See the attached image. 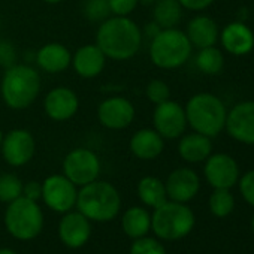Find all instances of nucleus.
Instances as JSON below:
<instances>
[{
    "label": "nucleus",
    "instance_id": "39",
    "mask_svg": "<svg viewBox=\"0 0 254 254\" xmlns=\"http://www.w3.org/2000/svg\"><path fill=\"white\" fill-rule=\"evenodd\" d=\"M0 254H17V253L11 248H0Z\"/></svg>",
    "mask_w": 254,
    "mask_h": 254
},
{
    "label": "nucleus",
    "instance_id": "15",
    "mask_svg": "<svg viewBox=\"0 0 254 254\" xmlns=\"http://www.w3.org/2000/svg\"><path fill=\"white\" fill-rule=\"evenodd\" d=\"M166 194L169 200L187 203L196 197L200 189V180L197 174L190 168H178L172 171L165 183Z\"/></svg>",
    "mask_w": 254,
    "mask_h": 254
},
{
    "label": "nucleus",
    "instance_id": "14",
    "mask_svg": "<svg viewBox=\"0 0 254 254\" xmlns=\"http://www.w3.org/2000/svg\"><path fill=\"white\" fill-rule=\"evenodd\" d=\"M97 117L102 126L111 130L126 129L135 118V106L124 97L105 99L97 108Z\"/></svg>",
    "mask_w": 254,
    "mask_h": 254
},
{
    "label": "nucleus",
    "instance_id": "16",
    "mask_svg": "<svg viewBox=\"0 0 254 254\" xmlns=\"http://www.w3.org/2000/svg\"><path fill=\"white\" fill-rule=\"evenodd\" d=\"M91 235L90 220L79 211L66 212L59 223V238L69 248H81Z\"/></svg>",
    "mask_w": 254,
    "mask_h": 254
},
{
    "label": "nucleus",
    "instance_id": "38",
    "mask_svg": "<svg viewBox=\"0 0 254 254\" xmlns=\"http://www.w3.org/2000/svg\"><path fill=\"white\" fill-rule=\"evenodd\" d=\"M160 30H162V29H160L156 23H150V24L147 26V29H145V35H147V36H150V38L153 39V38H154Z\"/></svg>",
    "mask_w": 254,
    "mask_h": 254
},
{
    "label": "nucleus",
    "instance_id": "43",
    "mask_svg": "<svg viewBox=\"0 0 254 254\" xmlns=\"http://www.w3.org/2000/svg\"><path fill=\"white\" fill-rule=\"evenodd\" d=\"M251 227H253V232H254V215H253V220H251Z\"/></svg>",
    "mask_w": 254,
    "mask_h": 254
},
{
    "label": "nucleus",
    "instance_id": "40",
    "mask_svg": "<svg viewBox=\"0 0 254 254\" xmlns=\"http://www.w3.org/2000/svg\"><path fill=\"white\" fill-rule=\"evenodd\" d=\"M44 2H47V3H51V5H54V3H60L62 0H44Z\"/></svg>",
    "mask_w": 254,
    "mask_h": 254
},
{
    "label": "nucleus",
    "instance_id": "5",
    "mask_svg": "<svg viewBox=\"0 0 254 254\" xmlns=\"http://www.w3.org/2000/svg\"><path fill=\"white\" fill-rule=\"evenodd\" d=\"M191 50L193 45L184 32L177 27L162 29L151 39L150 57L160 69H177L190 59Z\"/></svg>",
    "mask_w": 254,
    "mask_h": 254
},
{
    "label": "nucleus",
    "instance_id": "18",
    "mask_svg": "<svg viewBox=\"0 0 254 254\" xmlns=\"http://www.w3.org/2000/svg\"><path fill=\"white\" fill-rule=\"evenodd\" d=\"M79 102L73 90L66 87H57L51 90L44 100V109L47 115L56 121H64L72 118L78 111Z\"/></svg>",
    "mask_w": 254,
    "mask_h": 254
},
{
    "label": "nucleus",
    "instance_id": "20",
    "mask_svg": "<svg viewBox=\"0 0 254 254\" xmlns=\"http://www.w3.org/2000/svg\"><path fill=\"white\" fill-rule=\"evenodd\" d=\"M106 56L97 45H84L73 56V69L82 78H94L105 67Z\"/></svg>",
    "mask_w": 254,
    "mask_h": 254
},
{
    "label": "nucleus",
    "instance_id": "6",
    "mask_svg": "<svg viewBox=\"0 0 254 254\" xmlns=\"http://www.w3.org/2000/svg\"><path fill=\"white\" fill-rule=\"evenodd\" d=\"M194 227V214L186 205L166 200L154 209L151 215V229L157 238L165 241H177L187 236Z\"/></svg>",
    "mask_w": 254,
    "mask_h": 254
},
{
    "label": "nucleus",
    "instance_id": "21",
    "mask_svg": "<svg viewBox=\"0 0 254 254\" xmlns=\"http://www.w3.org/2000/svg\"><path fill=\"white\" fill-rule=\"evenodd\" d=\"M163 138L154 129H141L130 139V150L141 160L157 159L163 153Z\"/></svg>",
    "mask_w": 254,
    "mask_h": 254
},
{
    "label": "nucleus",
    "instance_id": "22",
    "mask_svg": "<svg viewBox=\"0 0 254 254\" xmlns=\"http://www.w3.org/2000/svg\"><path fill=\"white\" fill-rule=\"evenodd\" d=\"M178 153L183 160L189 163H200L205 162L212 154V142L211 138L202 133H189L183 135L178 144Z\"/></svg>",
    "mask_w": 254,
    "mask_h": 254
},
{
    "label": "nucleus",
    "instance_id": "1",
    "mask_svg": "<svg viewBox=\"0 0 254 254\" xmlns=\"http://www.w3.org/2000/svg\"><path fill=\"white\" fill-rule=\"evenodd\" d=\"M96 45L112 60H129L142 45V32L127 17H109L97 30Z\"/></svg>",
    "mask_w": 254,
    "mask_h": 254
},
{
    "label": "nucleus",
    "instance_id": "7",
    "mask_svg": "<svg viewBox=\"0 0 254 254\" xmlns=\"http://www.w3.org/2000/svg\"><path fill=\"white\" fill-rule=\"evenodd\" d=\"M5 226L11 236L18 241H32L38 238L44 227V214L38 202L24 196L8 203L5 212Z\"/></svg>",
    "mask_w": 254,
    "mask_h": 254
},
{
    "label": "nucleus",
    "instance_id": "35",
    "mask_svg": "<svg viewBox=\"0 0 254 254\" xmlns=\"http://www.w3.org/2000/svg\"><path fill=\"white\" fill-rule=\"evenodd\" d=\"M23 196L38 202L39 199H42V184L38 181H29L26 186H23Z\"/></svg>",
    "mask_w": 254,
    "mask_h": 254
},
{
    "label": "nucleus",
    "instance_id": "26",
    "mask_svg": "<svg viewBox=\"0 0 254 254\" xmlns=\"http://www.w3.org/2000/svg\"><path fill=\"white\" fill-rule=\"evenodd\" d=\"M183 9L178 0H157L154 6V23L160 29H174L183 20Z\"/></svg>",
    "mask_w": 254,
    "mask_h": 254
},
{
    "label": "nucleus",
    "instance_id": "41",
    "mask_svg": "<svg viewBox=\"0 0 254 254\" xmlns=\"http://www.w3.org/2000/svg\"><path fill=\"white\" fill-rule=\"evenodd\" d=\"M139 2H142V3H145V5H150V3H154L156 0H139Z\"/></svg>",
    "mask_w": 254,
    "mask_h": 254
},
{
    "label": "nucleus",
    "instance_id": "19",
    "mask_svg": "<svg viewBox=\"0 0 254 254\" xmlns=\"http://www.w3.org/2000/svg\"><path fill=\"white\" fill-rule=\"evenodd\" d=\"M190 44L196 48H206L214 47L220 38V30L217 23L206 15H197L190 20L186 32Z\"/></svg>",
    "mask_w": 254,
    "mask_h": 254
},
{
    "label": "nucleus",
    "instance_id": "27",
    "mask_svg": "<svg viewBox=\"0 0 254 254\" xmlns=\"http://www.w3.org/2000/svg\"><path fill=\"white\" fill-rule=\"evenodd\" d=\"M196 66L205 75H218L224 67V56L215 45L200 48L196 56Z\"/></svg>",
    "mask_w": 254,
    "mask_h": 254
},
{
    "label": "nucleus",
    "instance_id": "37",
    "mask_svg": "<svg viewBox=\"0 0 254 254\" xmlns=\"http://www.w3.org/2000/svg\"><path fill=\"white\" fill-rule=\"evenodd\" d=\"M14 60H15L14 48L6 42H0V64H6L11 67Z\"/></svg>",
    "mask_w": 254,
    "mask_h": 254
},
{
    "label": "nucleus",
    "instance_id": "32",
    "mask_svg": "<svg viewBox=\"0 0 254 254\" xmlns=\"http://www.w3.org/2000/svg\"><path fill=\"white\" fill-rule=\"evenodd\" d=\"M147 97H148L153 103H156V105L169 100V97H171L169 85H168L165 81L153 79V81L147 85Z\"/></svg>",
    "mask_w": 254,
    "mask_h": 254
},
{
    "label": "nucleus",
    "instance_id": "13",
    "mask_svg": "<svg viewBox=\"0 0 254 254\" xmlns=\"http://www.w3.org/2000/svg\"><path fill=\"white\" fill-rule=\"evenodd\" d=\"M2 154L11 166H24L35 156L36 144L30 132L24 129H14L2 141Z\"/></svg>",
    "mask_w": 254,
    "mask_h": 254
},
{
    "label": "nucleus",
    "instance_id": "42",
    "mask_svg": "<svg viewBox=\"0 0 254 254\" xmlns=\"http://www.w3.org/2000/svg\"><path fill=\"white\" fill-rule=\"evenodd\" d=\"M2 141H3V133H2V130H0V145H2Z\"/></svg>",
    "mask_w": 254,
    "mask_h": 254
},
{
    "label": "nucleus",
    "instance_id": "3",
    "mask_svg": "<svg viewBox=\"0 0 254 254\" xmlns=\"http://www.w3.org/2000/svg\"><path fill=\"white\" fill-rule=\"evenodd\" d=\"M75 206L90 221L105 223L118 215L121 197L112 184L96 180L81 187Z\"/></svg>",
    "mask_w": 254,
    "mask_h": 254
},
{
    "label": "nucleus",
    "instance_id": "36",
    "mask_svg": "<svg viewBox=\"0 0 254 254\" xmlns=\"http://www.w3.org/2000/svg\"><path fill=\"white\" fill-rule=\"evenodd\" d=\"M180 5L189 11H203L209 8L215 0H178Z\"/></svg>",
    "mask_w": 254,
    "mask_h": 254
},
{
    "label": "nucleus",
    "instance_id": "24",
    "mask_svg": "<svg viewBox=\"0 0 254 254\" xmlns=\"http://www.w3.org/2000/svg\"><path fill=\"white\" fill-rule=\"evenodd\" d=\"M121 226L124 233L129 238H142L151 229V215L142 206H132L123 214Z\"/></svg>",
    "mask_w": 254,
    "mask_h": 254
},
{
    "label": "nucleus",
    "instance_id": "25",
    "mask_svg": "<svg viewBox=\"0 0 254 254\" xmlns=\"http://www.w3.org/2000/svg\"><path fill=\"white\" fill-rule=\"evenodd\" d=\"M138 196L141 202L150 208H159L168 200L165 183L156 177H144L138 184Z\"/></svg>",
    "mask_w": 254,
    "mask_h": 254
},
{
    "label": "nucleus",
    "instance_id": "29",
    "mask_svg": "<svg viewBox=\"0 0 254 254\" xmlns=\"http://www.w3.org/2000/svg\"><path fill=\"white\" fill-rule=\"evenodd\" d=\"M23 186L21 180L14 174L0 175V202L11 203L23 196Z\"/></svg>",
    "mask_w": 254,
    "mask_h": 254
},
{
    "label": "nucleus",
    "instance_id": "4",
    "mask_svg": "<svg viewBox=\"0 0 254 254\" xmlns=\"http://www.w3.org/2000/svg\"><path fill=\"white\" fill-rule=\"evenodd\" d=\"M2 97L12 109L30 106L39 94L41 76L36 69L27 64H12L2 79Z\"/></svg>",
    "mask_w": 254,
    "mask_h": 254
},
{
    "label": "nucleus",
    "instance_id": "34",
    "mask_svg": "<svg viewBox=\"0 0 254 254\" xmlns=\"http://www.w3.org/2000/svg\"><path fill=\"white\" fill-rule=\"evenodd\" d=\"M111 12L118 17H127L139 3V0H108Z\"/></svg>",
    "mask_w": 254,
    "mask_h": 254
},
{
    "label": "nucleus",
    "instance_id": "9",
    "mask_svg": "<svg viewBox=\"0 0 254 254\" xmlns=\"http://www.w3.org/2000/svg\"><path fill=\"white\" fill-rule=\"evenodd\" d=\"M154 130L163 139H177L181 138L187 127L186 109L174 100H166L159 103L153 114Z\"/></svg>",
    "mask_w": 254,
    "mask_h": 254
},
{
    "label": "nucleus",
    "instance_id": "30",
    "mask_svg": "<svg viewBox=\"0 0 254 254\" xmlns=\"http://www.w3.org/2000/svg\"><path fill=\"white\" fill-rule=\"evenodd\" d=\"M130 254H166L165 247L154 238H148L147 235L138 239H133L130 245Z\"/></svg>",
    "mask_w": 254,
    "mask_h": 254
},
{
    "label": "nucleus",
    "instance_id": "33",
    "mask_svg": "<svg viewBox=\"0 0 254 254\" xmlns=\"http://www.w3.org/2000/svg\"><path fill=\"white\" fill-rule=\"evenodd\" d=\"M239 191L247 203L254 206V169L244 174L239 180Z\"/></svg>",
    "mask_w": 254,
    "mask_h": 254
},
{
    "label": "nucleus",
    "instance_id": "23",
    "mask_svg": "<svg viewBox=\"0 0 254 254\" xmlns=\"http://www.w3.org/2000/svg\"><path fill=\"white\" fill-rule=\"evenodd\" d=\"M36 62L42 70L59 73L69 67L72 63V54L62 44H47L38 51Z\"/></svg>",
    "mask_w": 254,
    "mask_h": 254
},
{
    "label": "nucleus",
    "instance_id": "28",
    "mask_svg": "<svg viewBox=\"0 0 254 254\" xmlns=\"http://www.w3.org/2000/svg\"><path fill=\"white\" fill-rule=\"evenodd\" d=\"M235 208V199L229 189H214L212 194L209 196V209L211 212L218 217L224 218L232 214Z\"/></svg>",
    "mask_w": 254,
    "mask_h": 254
},
{
    "label": "nucleus",
    "instance_id": "2",
    "mask_svg": "<svg viewBox=\"0 0 254 254\" xmlns=\"http://www.w3.org/2000/svg\"><path fill=\"white\" fill-rule=\"evenodd\" d=\"M187 124L197 133L215 138L224 130L227 108L220 97L212 93H197L186 105Z\"/></svg>",
    "mask_w": 254,
    "mask_h": 254
},
{
    "label": "nucleus",
    "instance_id": "12",
    "mask_svg": "<svg viewBox=\"0 0 254 254\" xmlns=\"http://www.w3.org/2000/svg\"><path fill=\"white\" fill-rule=\"evenodd\" d=\"M203 174L211 187L230 190L239 180V166L232 156L217 153L205 160Z\"/></svg>",
    "mask_w": 254,
    "mask_h": 254
},
{
    "label": "nucleus",
    "instance_id": "11",
    "mask_svg": "<svg viewBox=\"0 0 254 254\" xmlns=\"http://www.w3.org/2000/svg\"><path fill=\"white\" fill-rule=\"evenodd\" d=\"M224 130L236 142L254 145V100H244L227 111Z\"/></svg>",
    "mask_w": 254,
    "mask_h": 254
},
{
    "label": "nucleus",
    "instance_id": "8",
    "mask_svg": "<svg viewBox=\"0 0 254 254\" xmlns=\"http://www.w3.org/2000/svg\"><path fill=\"white\" fill-rule=\"evenodd\" d=\"M63 175L75 186H85L97 180L100 174V162L94 151L87 148L72 150L63 162Z\"/></svg>",
    "mask_w": 254,
    "mask_h": 254
},
{
    "label": "nucleus",
    "instance_id": "10",
    "mask_svg": "<svg viewBox=\"0 0 254 254\" xmlns=\"http://www.w3.org/2000/svg\"><path fill=\"white\" fill-rule=\"evenodd\" d=\"M76 186L64 175H51L42 184V199L45 205L59 212L66 214L76 205Z\"/></svg>",
    "mask_w": 254,
    "mask_h": 254
},
{
    "label": "nucleus",
    "instance_id": "17",
    "mask_svg": "<svg viewBox=\"0 0 254 254\" xmlns=\"http://www.w3.org/2000/svg\"><path fill=\"white\" fill-rule=\"evenodd\" d=\"M220 42L223 50L232 56L242 57L254 48V33L244 21H232L220 32Z\"/></svg>",
    "mask_w": 254,
    "mask_h": 254
},
{
    "label": "nucleus",
    "instance_id": "31",
    "mask_svg": "<svg viewBox=\"0 0 254 254\" xmlns=\"http://www.w3.org/2000/svg\"><path fill=\"white\" fill-rule=\"evenodd\" d=\"M84 14L90 21H105L112 12L108 0H87Z\"/></svg>",
    "mask_w": 254,
    "mask_h": 254
}]
</instances>
